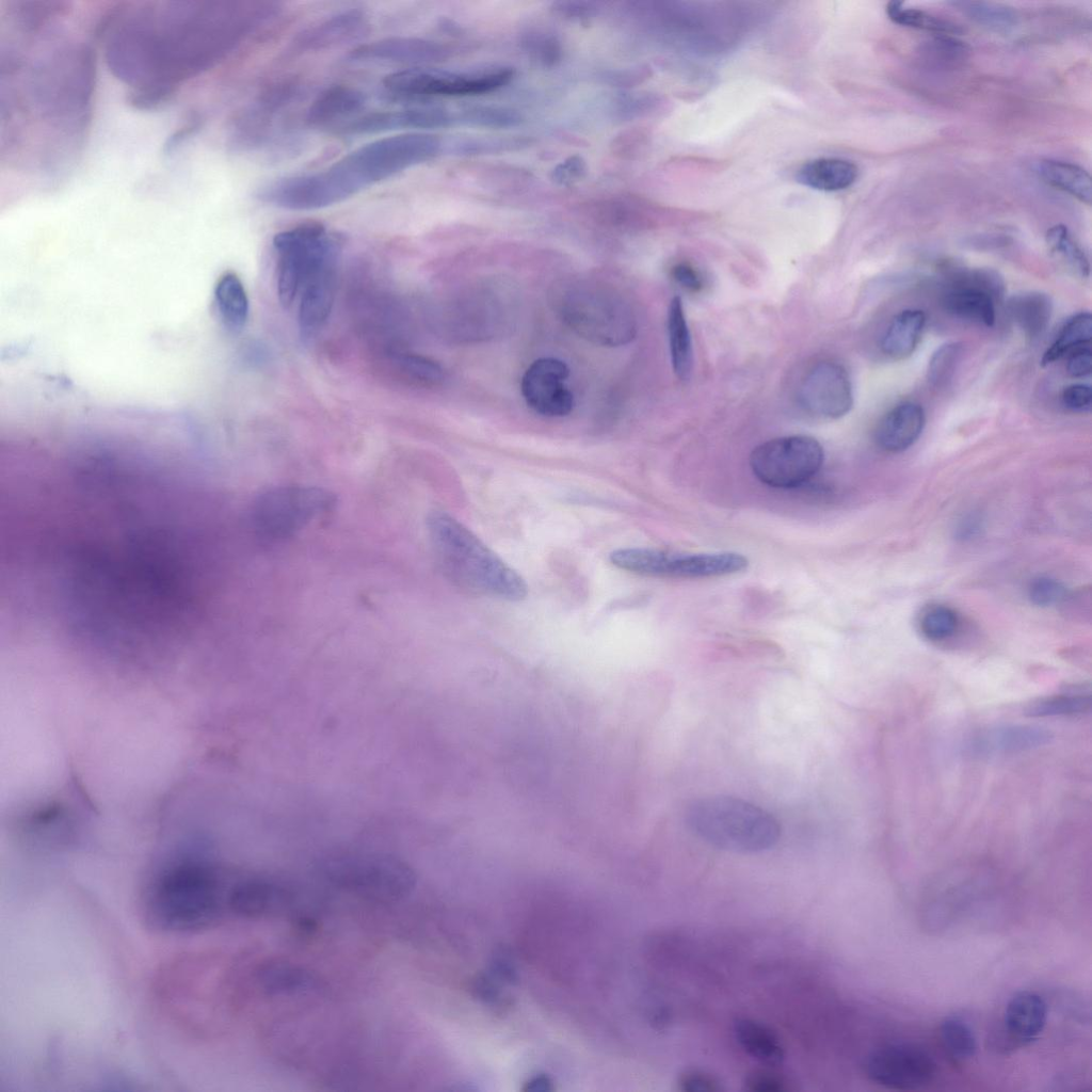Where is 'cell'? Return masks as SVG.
<instances>
[{"label": "cell", "instance_id": "cell-6", "mask_svg": "<svg viewBox=\"0 0 1092 1092\" xmlns=\"http://www.w3.org/2000/svg\"><path fill=\"white\" fill-rule=\"evenodd\" d=\"M550 303L560 319L595 344L617 347L636 335L631 306L616 288L605 282L573 277L552 286Z\"/></svg>", "mask_w": 1092, "mask_h": 1092}, {"label": "cell", "instance_id": "cell-16", "mask_svg": "<svg viewBox=\"0 0 1092 1092\" xmlns=\"http://www.w3.org/2000/svg\"><path fill=\"white\" fill-rule=\"evenodd\" d=\"M569 369L553 357L534 360L521 378V395L530 408L546 417L568 415L574 397L566 385Z\"/></svg>", "mask_w": 1092, "mask_h": 1092}, {"label": "cell", "instance_id": "cell-54", "mask_svg": "<svg viewBox=\"0 0 1092 1092\" xmlns=\"http://www.w3.org/2000/svg\"><path fill=\"white\" fill-rule=\"evenodd\" d=\"M1063 405L1075 413H1089L1092 407V389L1088 384L1077 383L1062 391Z\"/></svg>", "mask_w": 1092, "mask_h": 1092}, {"label": "cell", "instance_id": "cell-49", "mask_svg": "<svg viewBox=\"0 0 1092 1092\" xmlns=\"http://www.w3.org/2000/svg\"><path fill=\"white\" fill-rule=\"evenodd\" d=\"M551 11L564 20L587 23L598 15L600 6L594 1H556L551 5Z\"/></svg>", "mask_w": 1092, "mask_h": 1092}, {"label": "cell", "instance_id": "cell-42", "mask_svg": "<svg viewBox=\"0 0 1092 1092\" xmlns=\"http://www.w3.org/2000/svg\"><path fill=\"white\" fill-rule=\"evenodd\" d=\"M520 48L531 62L542 67L556 66L563 54L560 38L545 29H531L525 32L520 37Z\"/></svg>", "mask_w": 1092, "mask_h": 1092}, {"label": "cell", "instance_id": "cell-56", "mask_svg": "<svg viewBox=\"0 0 1092 1092\" xmlns=\"http://www.w3.org/2000/svg\"><path fill=\"white\" fill-rule=\"evenodd\" d=\"M673 279L685 290L698 292L704 287V278L698 270L688 262H679L671 270Z\"/></svg>", "mask_w": 1092, "mask_h": 1092}, {"label": "cell", "instance_id": "cell-38", "mask_svg": "<svg viewBox=\"0 0 1092 1092\" xmlns=\"http://www.w3.org/2000/svg\"><path fill=\"white\" fill-rule=\"evenodd\" d=\"M1092 706L1091 695L1085 692H1069L1038 698L1025 709V714L1032 718L1074 717L1089 712Z\"/></svg>", "mask_w": 1092, "mask_h": 1092}, {"label": "cell", "instance_id": "cell-43", "mask_svg": "<svg viewBox=\"0 0 1092 1092\" xmlns=\"http://www.w3.org/2000/svg\"><path fill=\"white\" fill-rule=\"evenodd\" d=\"M940 1031L943 1047L956 1063L965 1062L975 1056L977 1049L975 1035L962 1019L946 1018L942 1023Z\"/></svg>", "mask_w": 1092, "mask_h": 1092}, {"label": "cell", "instance_id": "cell-41", "mask_svg": "<svg viewBox=\"0 0 1092 1092\" xmlns=\"http://www.w3.org/2000/svg\"><path fill=\"white\" fill-rule=\"evenodd\" d=\"M455 114L456 123L493 129L517 127L524 121L523 115L518 111L493 105L467 106L460 109Z\"/></svg>", "mask_w": 1092, "mask_h": 1092}, {"label": "cell", "instance_id": "cell-28", "mask_svg": "<svg viewBox=\"0 0 1092 1092\" xmlns=\"http://www.w3.org/2000/svg\"><path fill=\"white\" fill-rule=\"evenodd\" d=\"M858 176L857 166L840 158H818L797 170L796 179L810 189L835 192L851 187Z\"/></svg>", "mask_w": 1092, "mask_h": 1092}, {"label": "cell", "instance_id": "cell-5", "mask_svg": "<svg viewBox=\"0 0 1092 1092\" xmlns=\"http://www.w3.org/2000/svg\"><path fill=\"white\" fill-rule=\"evenodd\" d=\"M425 528L440 571L455 585L509 601L526 597L525 579L452 515L432 510Z\"/></svg>", "mask_w": 1092, "mask_h": 1092}, {"label": "cell", "instance_id": "cell-18", "mask_svg": "<svg viewBox=\"0 0 1092 1092\" xmlns=\"http://www.w3.org/2000/svg\"><path fill=\"white\" fill-rule=\"evenodd\" d=\"M1053 734L1030 724L991 725L971 733L964 741L966 755L977 758L1012 755L1050 743Z\"/></svg>", "mask_w": 1092, "mask_h": 1092}, {"label": "cell", "instance_id": "cell-48", "mask_svg": "<svg viewBox=\"0 0 1092 1092\" xmlns=\"http://www.w3.org/2000/svg\"><path fill=\"white\" fill-rule=\"evenodd\" d=\"M1067 595L1066 588L1057 579L1039 577L1028 588L1030 601L1039 607H1050L1060 604Z\"/></svg>", "mask_w": 1092, "mask_h": 1092}, {"label": "cell", "instance_id": "cell-31", "mask_svg": "<svg viewBox=\"0 0 1092 1092\" xmlns=\"http://www.w3.org/2000/svg\"><path fill=\"white\" fill-rule=\"evenodd\" d=\"M926 324L920 309H904L889 322L881 340V349L893 359H904L917 348Z\"/></svg>", "mask_w": 1092, "mask_h": 1092}, {"label": "cell", "instance_id": "cell-27", "mask_svg": "<svg viewBox=\"0 0 1092 1092\" xmlns=\"http://www.w3.org/2000/svg\"><path fill=\"white\" fill-rule=\"evenodd\" d=\"M944 308L954 317L992 326L995 323V298L971 285L949 282L943 293Z\"/></svg>", "mask_w": 1092, "mask_h": 1092}, {"label": "cell", "instance_id": "cell-9", "mask_svg": "<svg viewBox=\"0 0 1092 1092\" xmlns=\"http://www.w3.org/2000/svg\"><path fill=\"white\" fill-rule=\"evenodd\" d=\"M336 502L335 494L323 487L277 485L263 489L253 499L248 519L259 539L285 541L333 510Z\"/></svg>", "mask_w": 1092, "mask_h": 1092}, {"label": "cell", "instance_id": "cell-53", "mask_svg": "<svg viewBox=\"0 0 1092 1092\" xmlns=\"http://www.w3.org/2000/svg\"><path fill=\"white\" fill-rule=\"evenodd\" d=\"M470 991L476 998L489 1006L504 1007L509 1003L492 974L479 975L472 979Z\"/></svg>", "mask_w": 1092, "mask_h": 1092}, {"label": "cell", "instance_id": "cell-17", "mask_svg": "<svg viewBox=\"0 0 1092 1092\" xmlns=\"http://www.w3.org/2000/svg\"><path fill=\"white\" fill-rule=\"evenodd\" d=\"M456 123V115L445 107L421 105L388 111L362 113L341 127L336 134L356 136L398 129H437Z\"/></svg>", "mask_w": 1092, "mask_h": 1092}, {"label": "cell", "instance_id": "cell-57", "mask_svg": "<svg viewBox=\"0 0 1092 1092\" xmlns=\"http://www.w3.org/2000/svg\"><path fill=\"white\" fill-rule=\"evenodd\" d=\"M1066 371L1073 378H1083L1092 371L1090 346L1078 348L1067 355Z\"/></svg>", "mask_w": 1092, "mask_h": 1092}, {"label": "cell", "instance_id": "cell-33", "mask_svg": "<svg viewBox=\"0 0 1092 1092\" xmlns=\"http://www.w3.org/2000/svg\"><path fill=\"white\" fill-rule=\"evenodd\" d=\"M1008 311L1015 324L1030 339L1040 336L1047 327L1053 304L1050 298L1042 292L1029 291L1017 293L1008 301Z\"/></svg>", "mask_w": 1092, "mask_h": 1092}, {"label": "cell", "instance_id": "cell-25", "mask_svg": "<svg viewBox=\"0 0 1092 1092\" xmlns=\"http://www.w3.org/2000/svg\"><path fill=\"white\" fill-rule=\"evenodd\" d=\"M287 897V890L272 881L245 879L229 889L227 904L237 915L255 918L277 912Z\"/></svg>", "mask_w": 1092, "mask_h": 1092}, {"label": "cell", "instance_id": "cell-3", "mask_svg": "<svg viewBox=\"0 0 1092 1092\" xmlns=\"http://www.w3.org/2000/svg\"><path fill=\"white\" fill-rule=\"evenodd\" d=\"M444 149V141L432 133L406 132L385 136L356 148L317 173L271 181L257 191L256 198L287 210L326 208L428 162Z\"/></svg>", "mask_w": 1092, "mask_h": 1092}, {"label": "cell", "instance_id": "cell-52", "mask_svg": "<svg viewBox=\"0 0 1092 1092\" xmlns=\"http://www.w3.org/2000/svg\"><path fill=\"white\" fill-rule=\"evenodd\" d=\"M587 174L588 165L585 160L578 155H574L555 166L550 177L557 184L567 187L580 181Z\"/></svg>", "mask_w": 1092, "mask_h": 1092}, {"label": "cell", "instance_id": "cell-1", "mask_svg": "<svg viewBox=\"0 0 1092 1092\" xmlns=\"http://www.w3.org/2000/svg\"><path fill=\"white\" fill-rule=\"evenodd\" d=\"M70 12L42 25L1 27V160L47 178L78 160L93 115L95 50L66 29Z\"/></svg>", "mask_w": 1092, "mask_h": 1092}, {"label": "cell", "instance_id": "cell-46", "mask_svg": "<svg viewBox=\"0 0 1092 1092\" xmlns=\"http://www.w3.org/2000/svg\"><path fill=\"white\" fill-rule=\"evenodd\" d=\"M527 144L528 141L520 138L478 136L453 141L449 150L457 155H482L516 149Z\"/></svg>", "mask_w": 1092, "mask_h": 1092}, {"label": "cell", "instance_id": "cell-37", "mask_svg": "<svg viewBox=\"0 0 1092 1092\" xmlns=\"http://www.w3.org/2000/svg\"><path fill=\"white\" fill-rule=\"evenodd\" d=\"M1091 314L1079 312L1070 318L1062 326L1055 341L1044 352L1041 365L1047 366L1067 356L1074 350L1091 344Z\"/></svg>", "mask_w": 1092, "mask_h": 1092}, {"label": "cell", "instance_id": "cell-50", "mask_svg": "<svg viewBox=\"0 0 1092 1092\" xmlns=\"http://www.w3.org/2000/svg\"><path fill=\"white\" fill-rule=\"evenodd\" d=\"M743 1087L751 1092H787L791 1090L789 1081L781 1074L770 1070H756L745 1075Z\"/></svg>", "mask_w": 1092, "mask_h": 1092}, {"label": "cell", "instance_id": "cell-20", "mask_svg": "<svg viewBox=\"0 0 1092 1092\" xmlns=\"http://www.w3.org/2000/svg\"><path fill=\"white\" fill-rule=\"evenodd\" d=\"M341 251L328 257L309 277L299 295V324L304 337L317 334L332 311Z\"/></svg>", "mask_w": 1092, "mask_h": 1092}, {"label": "cell", "instance_id": "cell-13", "mask_svg": "<svg viewBox=\"0 0 1092 1092\" xmlns=\"http://www.w3.org/2000/svg\"><path fill=\"white\" fill-rule=\"evenodd\" d=\"M515 71L498 66L472 71L410 67L387 75L384 86L391 93L412 96H473L491 93L511 82Z\"/></svg>", "mask_w": 1092, "mask_h": 1092}, {"label": "cell", "instance_id": "cell-21", "mask_svg": "<svg viewBox=\"0 0 1092 1092\" xmlns=\"http://www.w3.org/2000/svg\"><path fill=\"white\" fill-rule=\"evenodd\" d=\"M369 27V17L363 10L347 9L303 29L292 47L301 53L331 49L359 39Z\"/></svg>", "mask_w": 1092, "mask_h": 1092}, {"label": "cell", "instance_id": "cell-40", "mask_svg": "<svg viewBox=\"0 0 1092 1092\" xmlns=\"http://www.w3.org/2000/svg\"><path fill=\"white\" fill-rule=\"evenodd\" d=\"M886 14L895 23L921 29L934 34L953 35L962 33L959 25L934 16L926 11L910 7L901 1H890L886 5Z\"/></svg>", "mask_w": 1092, "mask_h": 1092}, {"label": "cell", "instance_id": "cell-36", "mask_svg": "<svg viewBox=\"0 0 1092 1092\" xmlns=\"http://www.w3.org/2000/svg\"><path fill=\"white\" fill-rule=\"evenodd\" d=\"M951 4L975 23L996 33H1009L1018 21L1016 11L1002 3L953 1Z\"/></svg>", "mask_w": 1092, "mask_h": 1092}, {"label": "cell", "instance_id": "cell-24", "mask_svg": "<svg viewBox=\"0 0 1092 1092\" xmlns=\"http://www.w3.org/2000/svg\"><path fill=\"white\" fill-rule=\"evenodd\" d=\"M925 423L926 415L920 404L911 401L899 403L879 422L876 443L884 451L902 452L919 438Z\"/></svg>", "mask_w": 1092, "mask_h": 1092}, {"label": "cell", "instance_id": "cell-29", "mask_svg": "<svg viewBox=\"0 0 1092 1092\" xmlns=\"http://www.w3.org/2000/svg\"><path fill=\"white\" fill-rule=\"evenodd\" d=\"M734 1034L742 1050L758 1062L769 1066L783 1062L785 1049L778 1035L767 1025L753 1018H737Z\"/></svg>", "mask_w": 1092, "mask_h": 1092}, {"label": "cell", "instance_id": "cell-34", "mask_svg": "<svg viewBox=\"0 0 1092 1092\" xmlns=\"http://www.w3.org/2000/svg\"><path fill=\"white\" fill-rule=\"evenodd\" d=\"M214 300L224 326L232 333L242 331L248 318V299L242 282L235 273L227 272L220 277Z\"/></svg>", "mask_w": 1092, "mask_h": 1092}, {"label": "cell", "instance_id": "cell-7", "mask_svg": "<svg viewBox=\"0 0 1092 1092\" xmlns=\"http://www.w3.org/2000/svg\"><path fill=\"white\" fill-rule=\"evenodd\" d=\"M686 823L705 842L736 853H758L780 839L781 825L766 809L730 796H710L693 801Z\"/></svg>", "mask_w": 1092, "mask_h": 1092}, {"label": "cell", "instance_id": "cell-32", "mask_svg": "<svg viewBox=\"0 0 1092 1092\" xmlns=\"http://www.w3.org/2000/svg\"><path fill=\"white\" fill-rule=\"evenodd\" d=\"M667 327L673 370L678 379L686 381L692 372L693 350L682 302L679 296L673 298L669 304Z\"/></svg>", "mask_w": 1092, "mask_h": 1092}, {"label": "cell", "instance_id": "cell-45", "mask_svg": "<svg viewBox=\"0 0 1092 1092\" xmlns=\"http://www.w3.org/2000/svg\"><path fill=\"white\" fill-rule=\"evenodd\" d=\"M963 347L959 342H948L937 348L931 355L927 367V379L935 387L945 386L952 378L962 357Z\"/></svg>", "mask_w": 1092, "mask_h": 1092}, {"label": "cell", "instance_id": "cell-22", "mask_svg": "<svg viewBox=\"0 0 1092 1092\" xmlns=\"http://www.w3.org/2000/svg\"><path fill=\"white\" fill-rule=\"evenodd\" d=\"M367 96L360 90L335 84L326 87L311 101L305 121L309 127L336 133L363 113Z\"/></svg>", "mask_w": 1092, "mask_h": 1092}, {"label": "cell", "instance_id": "cell-58", "mask_svg": "<svg viewBox=\"0 0 1092 1092\" xmlns=\"http://www.w3.org/2000/svg\"><path fill=\"white\" fill-rule=\"evenodd\" d=\"M523 1089L525 1091H533V1092L551 1091V1090H553V1081L551 1080V1078L549 1076H547L545 1074H539V1075H534L531 1078H529L524 1083V1088Z\"/></svg>", "mask_w": 1092, "mask_h": 1092}, {"label": "cell", "instance_id": "cell-4", "mask_svg": "<svg viewBox=\"0 0 1092 1092\" xmlns=\"http://www.w3.org/2000/svg\"><path fill=\"white\" fill-rule=\"evenodd\" d=\"M175 852L155 872L145 893V914L171 932L206 929L218 920L222 893L216 868L203 848Z\"/></svg>", "mask_w": 1092, "mask_h": 1092}, {"label": "cell", "instance_id": "cell-12", "mask_svg": "<svg viewBox=\"0 0 1092 1092\" xmlns=\"http://www.w3.org/2000/svg\"><path fill=\"white\" fill-rule=\"evenodd\" d=\"M824 451L807 435H789L767 440L750 455L753 475L764 484L789 489L812 480L821 469Z\"/></svg>", "mask_w": 1092, "mask_h": 1092}, {"label": "cell", "instance_id": "cell-51", "mask_svg": "<svg viewBox=\"0 0 1092 1092\" xmlns=\"http://www.w3.org/2000/svg\"><path fill=\"white\" fill-rule=\"evenodd\" d=\"M677 1087L684 1092H720L721 1081L712 1074L702 1070H687L677 1079Z\"/></svg>", "mask_w": 1092, "mask_h": 1092}, {"label": "cell", "instance_id": "cell-10", "mask_svg": "<svg viewBox=\"0 0 1092 1092\" xmlns=\"http://www.w3.org/2000/svg\"><path fill=\"white\" fill-rule=\"evenodd\" d=\"M277 294L288 307L296 299L312 273L333 254L342 251V241L320 223L309 222L276 234Z\"/></svg>", "mask_w": 1092, "mask_h": 1092}, {"label": "cell", "instance_id": "cell-15", "mask_svg": "<svg viewBox=\"0 0 1092 1092\" xmlns=\"http://www.w3.org/2000/svg\"><path fill=\"white\" fill-rule=\"evenodd\" d=\"M799 399L813 416L828 419L845 416L853 405L852 384L847 370L835 362L818 363L804 376Z\"/></svg>", "mask_w": 1092, "mask_h": 1092}, {"label": "cell", "instance_id": "cell-30", "mask_svg": "<svg viewBox=\"0 0 1092 1092\" xmlns=\"http://www.w3.org/2000/svg\"><path fill=\"white\" fill-rule=\"evenodd\" d=\"M257 980L263 991L271 995H300L319 989L318 977L310 970L287 962H270L257 973Z\"/></svg>", "mask_w": 1092, "mask_h": 1092}, {"label": "cell", "instance_id": "cell-59", "mask_svg": "<svg viewBox=\"0 0 1092 1092\" xmlns=\"http://www.w3.org/2000/svg\"><path fill=\"white\" fill-rule=\"evenodd\" d=\"M979 530V523L975 517H969L959 528L961 537H971Z\"/></svg>", "mask_w": 1092, "mask_h": 1092}, {"label": "cell", "instance_id": "cell-55", "mask_svg": "<svg viewBox=\"0 0 1092 1092\" xmlns=\"http://www.w3.org/2000/svg\"><path fill=\"white\" fill-rule=\"evenodd\" d=\"M202 123L203 121L199 114H190L184 123L165 141L163 146L164 155H173L189 138L200 129Z\"/></svg>", "mask_w": 1092, "mask_h": 1092}, {"label": "cell", "instance_id": "cell-39", "mask_svg": "<svg viewBox=\"0 0 1092 1092\" xmlns=\"http://www.w3.org/2000/svg\"><path fill=\"white\" fill-rule=\"evenodd\" d=\"M1045 240L1050 253L1070 271L1080 277L1089 276V260L1066 226L1058 224L1050 227Z\"/></svg>", "mask_w": 1092, "mask_h": 1092}, {"label": "cell", "instance_id": "cell-23", "mask_svg": "<svg viewBox=\"0 0 1092 1092\" xmlns=\"http://www.w3.org/2000/svg\"><path fill=\"white\" fill-rule=\"evenodd\" d=\"M1047 1018L1044 1000L1031 992H1021L1007 1005L1001 1038L1007 1049L1026 1046L1043 1031Z\"/></svg>", "mask_w": 1092, "mask_h": 1092}, {"label": "cell", "instance_id": "cell-14", "mask_svg": "<svg viewBox=\"0 0 1092 1092\" xmlns=\"http://www.w3.org/2000/svg\"><path fill=\"white\" fill-rule=\"evenodd\" d=\"M867 1076L893 1090H916L933 1079L936 1065L924 1049L912 1044H889L873 1050L865 1063Z\"/></svg>", "mask_w": 1092, "mask_h": 1092}, {"label": "cell", "instance_id": "cell-47", "mask_svg": "<svg viewBox=\"0 0 1092 1092\" xmlns=\"http://www.w3.org/2000/svg\"><path fill=\"white\" fill-rule=\"evenodd\" d=\"M968 51L966 44L946 34H936L921 49L927 60L940 65L958 64L966 59Z\"/></svg>", "mask_w": 1092, "mask_h": 1092}, {"label": "cell", "instance_id": "cell-26", "mask_svg": "<svg viewBox=\"0 0 1092 1092\" xmlns=\"http://www.w3.org/2000/svg\"><path fill=\"white\" fill-rule=\"evenodd\" d=\"M381 355V369L405 385L431 388L444 380V370L429 357L395 349L385 350Z\"/></svg>", "mask_w": 1092, "mask_h": 1092}, {"label": "cell", "instance_id": "cell-11", "mask_svg": "<svg viewBox=\"0 0 1092 1092\" xmlns=\"http://www.w3.org/2000/svg\"><path fill=\"white\" fill-rule=\"evenodd\" d=\"M610 561L633 574L674 579L728 576L749 565V560L738 552L691 553L641 547L616 549L610 553Z\"/></svg>", "mask_w": 1092, "mask_h": 1092}, {"label": "cell", "instance_id": "cell-2", "mask_svg": "<svg viewBox=\"0 0 1092 1092\" xmlns=\"http://www.w3.org/2000/svg\"><path fill=\"white\" fill-rule=\"evenodd\" d=\"M272 1H142L102 21L106 64L129 105L157 110L234 53L278 12Z\"/></svg>", "mask_w": 1092, "mask_h": 1092}, {"label": "cell", "instance_id": "cell-35", "mask_svg": "<svg viewBox=\"0 0 1092 1092\" xmlns=\"http://www.w3.org/2000/svg\"><path fill=\"white\" fill-rule=\"evenodd\" d=\"M1037 172L1047 184L1072 195L1081 203L1091 204V176L1081 166L1047 159L1039 162Z\"/></svg>", "mask_w": 1092, "mask_h": 1092}, {"label": "cell", "instance_id": "cell-19", "mask_svg": "<svg viewBox=\"0 0 1092 1092\" xmlns=\"http://www.w3.org/2000/svg\"><path fill=\"white\" fill-rule=\"evenodd\" d=\"M449 49L432 39L416 36H391L359 45L350 51L354 63H394L417 66L444 61Z\"/></svg>", "mask_w": 1092, "mask_h": 1092}, {"label": "cell", "instance_id": "cell-44", "mask_svg": "<svg viewBox=\"0 0 1092 1092\" xmlns=\"http://www.w3.org/2000/svg\"><path fill=\"white\" fill-rule=\"evenodd\" d=\"M958 627V614L948 606L932 605L919 617V629L930 641H945L957 632Z\"/></svg>", "mask_w": 1092, "mask_h": 1092}, {"label": "cell", "instance_id": "cell-8", "mask_svg": "<svg viewBox=\"0 0 1092 1092\" xmlns=\"http://www.w3.org/2000/svg\"><path fill=\"white\" fill-rule=\"evenodd\" d=\"M318 869L331 884L375 902L404 899L416 884L412 867L387 853H334L322 858Z\"/></svg>", "mask_w": 1092, "mask_h": 1092}]
</instances>
